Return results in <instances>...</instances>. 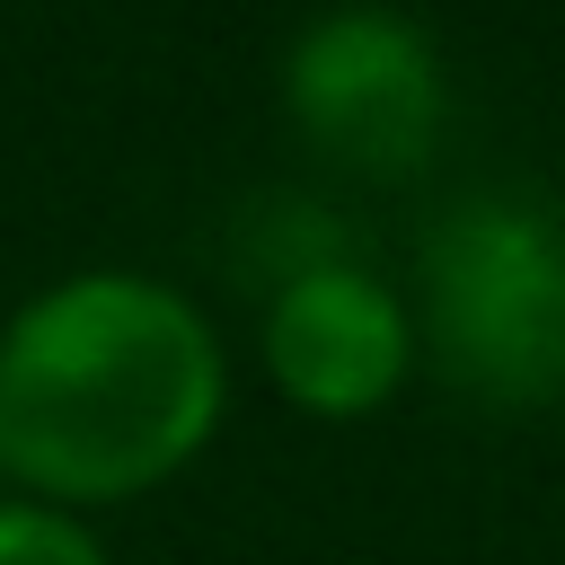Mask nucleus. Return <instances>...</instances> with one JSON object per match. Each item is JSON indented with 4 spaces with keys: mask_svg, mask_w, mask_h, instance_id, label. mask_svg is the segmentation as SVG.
I'll use <instances>...</instances> for the list:
<instances>
[{
    "mask_svg": "<svg viewBox=\"0 0 565 565\" xmlns=\"http://www.w3.org/2000/svg\"><path fill=\"white\" fill-rule=\"evenodd\" d=\"M415 344L486 406H539L565 388V230L521 194H468L424 230Z\"/></svg>",
    "mask_w": 565,
    "mask_h": 565,
    "instance_id": "f03ea898",
    "label": "nucleus"
},
{
    "mask_svg": "<svg viewBox=\"0 0 565 565\" xmlns=\"http://www.w3.org/2000/svg\"><path fill=\"white\" fill-rule=\"evenodd\" d=\"M0 565H106L79 512L53 503H0Z\"/></svg>",
    "mask_w": 565,
    "mask_h": 565,
    "instance_id": "39448f33",
    "label": "nucleus"
},
{
    "mask_svg": "<svg viewBox=\"0 0 565 565\" xmlns=\"http://www.w3.org/2000/svg\"><path fill=\"white\" fill-rule=\"evenodd\" d=\"M282 115L318 159L353 177H415L450 124L441 44L388 0H344L291 35Z\"/></svg>",
    "mask_w": 565,
    "mask_h": 565,
    "instance_id": "7ed1b4c3",
    "label": "nucleus"
},
{
    "mask_svg": "<svg viewBox=\"0 0 565 565\" xmlns=\"http://www.w3.org/2000/svg\"><path fill=\"white\" fill-rule=\"evenodd\" d=\"M221 335L177 282L97 265L0 327V477L53 512L168 486L221 433Z\"/></svg>",
    "mask_w": 565,
    "mask_h": 565,
    "instance_id": "f257e3e1",
    "label": "nucleus"
},
{
    "mask_svg": "<svg viewBox=\"0 0 565 565\" xmlns=\"http://www.w3.org/2000/svg\"><path fill=\"white\" fill-rule=\"evenodd\" d=\"M256 353H265V380L318 424L380 415L406 388V371L424 362L406 291L380 282L362 256H335V265L274 282L265 318H256Z\"/></svg>",
    "mask_w": 565,
    "mask_h": 565,
    "instance_id": "20e7f679",
    "label": "nucleus"
}]
</instances>
